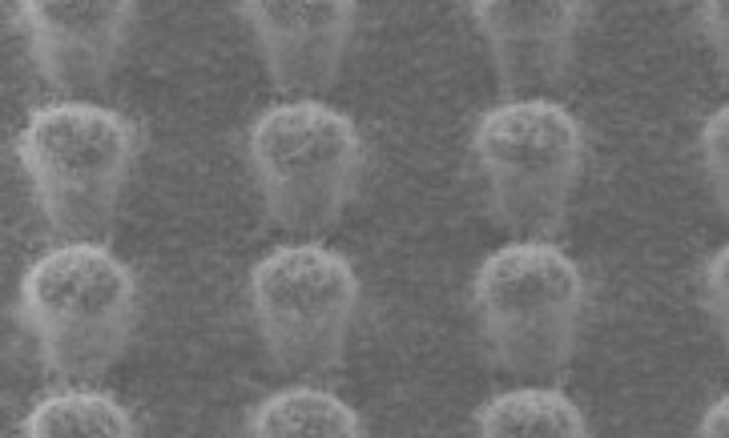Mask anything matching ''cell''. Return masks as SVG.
<instances>
[{
	"instance_id": "277c9868",
	"label": "cell",
	"mask_w": 729,
	"mask_h": 438,
	"mask_svg": "<svg viewBox=\"0 0 729 438\" xmlns=\"http://www.w3.org/2000/svg\"><path fill=\"white\" fill-rule=\"evenodd\" d=\"M500 222L521 237L546 239L560 225L576 169L568 120L545 102L490 112L474 139Z\"/></svg>"
},
{
	"instance_id": "8992f818",
	"label": "cell",
	"mask_w": 729,
	"mask_h": 438,
	"mask_svg": "<svg viewBox=\"0 0 729 438\" xmlns=\"http://www.w3.org/2000/svg\"><path fill=\"white\" fill-rule=\"evenodd\" d=\"M253 150L279 218L316 233L337 219L358 162L357 141L346 121L316 106L285 109L259 128Z\"/></svg>"
},
{
	"instance_id": "30bf717a",
	"label": "cell",
	"mask_w": 729,
	"mask_h": 438,
	"mask_svg": "<svg viewBox=\"0 0 729 438\" xmlns=\"http://www.w3.org/2000/svg\"><path fill=\"white\" fill-rule=\"evenodd\" d=\"M23 434L33 438H121L135 434L133 420L102 393L70 391L41 401L26 417Z\"/></svg>"
},
{
	"instance_id": "5b68a950",
	"label": "cell",
	"mask_w": 729,
	"mask_h": 438,
	"mask_svg": "<svg viewBox=\"0 0 729 438\" xmlns=\"http://www.w3.org/2000/svg\"><path fill=\"white\" fill-rule=\"evenodd\" d=\"M251 287L265 330L286 360L318 371L336 360L358 294L345 259L313 244L277 248L256 266Z\"/></svg>"
},
{
	"instance_id": "7a4b0ae2",
	"label": "cell",
	"mask_w": 729,
	"mask_h": 438,
	"mask_svg": "<svg viewBox=\"0 0 729 438\" xmlns=\"http://www.w3.org/2000/svg\"><path fill=\"white\" fill-rule=\"evenodd\" d=\"M136 295L123 260L97 240H76L31 265L19 304L47 365L60 375L81 378L102 372L124 350Z\"/></svg>"
},
{
	"instance_id": "8fae6325",
	"label": "cell",
	"mask_w": 729,
	"mask_h": 438,
	"mask_svg": "<svg viewBox=\"0 0 729 438\" xmlns=\"http://www.w3.org/2000/svg\"><path fill=\"white\" fill-rule=\"evenodd\" d=\"M703 430L707 437H724L728 434V402L722 400L708 414Z\"/></svg>"
},
{
	"instance_id": "6da1fadb",
	"label": "cell",
	"mask_w": 729,
	"mask_h": 438,
	"mask_svg": "<svg viewBox=\"0 0 729 438\" xmlns=\"http://www.w3.org/2000/svg\"><path fill=\"white\" fill-rule=\"evenodd\" d=\"M138 134L124 114L89 102L51 103L31 114L15 151L55 232L68 240H95L107 229Z\"/></svg>"
},
{
	"instance_id": "9c48e42d",
	"label": "cell",
	"mask_w": 729,
	"mask_h": 438,
	"mask_svg": "<svg viewBox=\"0 0 729 438\" xmlns=\"http://www.w3.org/2000/svg\"><path fill=\"white\" fill-rule=\"evenodd\" d=\"M252 433L263 438H352L362 434L355 412L335 396L300 388L266 402L252 422Z\"/></svg>"
},
{
	"instance_id": "3957f363",
	"label": "cell",
	"mask_w": 729,
	"mask_h": 438,
	"mask_svg": "<svg viewBox=\"0 0 729 438\" xmlns=\"http://www.w3.org/2000/svg\"><path fill=\"white\" fill-rule=\"evenodd\" d=\"M580 287L573 262L546 239L521 238L488 256L475 294L505 366L539 373L560 363Z\"/></svg>"
},
{
	"instance_id": "ba28073f",
	"label": "cell",
	"mask_w": 729,
	"mask_h": 438,
	"mask_svg": "<svg viewBox=\"0 0 729 438\" xmlns=\"http://www.w3.org/2000/svg\"><path fill=\"white\" fill-rule=\"evenodd\" d=\"M483 437L489 438L580 437L581 415L561 392L527 388L500 395L478 416Z\"/></svg>"
},
{
	"instance_id": "52a82bcc",
	"label": "cell",
	"mask_w": 729,
	"mask_h": 438,
	"mask_svg": "<svg viewBox=\"0 0 729 438\" xmlns=\"http://www.w3.org/2000/svg\"><path fill=\"white\" fill-rule=\"evenodd\" d=\"M31 52L54 81L79 82L110 64L124 41L127 1H26L21 5Z\"/></svg>"
}]
</instances>
